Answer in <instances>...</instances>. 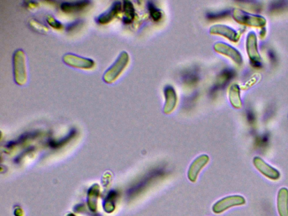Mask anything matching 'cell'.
<instances>
[{
    "instance_id": "1",
    "label": "cell",
    "mask_w": 288,
    "mask_h": 216,
    "mask_svg": "<svg viewBox=\"0 0 288 216\" xmlns=\"http://www.w3.org/2000/svg\"><path fill=\"white\" fill-rule=\"evenodd\" d=\"M13 71L15 82L20 86L27 81L25 55L22 50L15 51L13 55Z\"/></svg>"
},
{
    "instance_id": "2",
    "label": "cell",
    "mask_w": 288,
    "mask_h": 216,
    "mask_svg": "<svg viewBox=\"0 0 288 216\" xmlns=\"http://www.w3.org/2000/svg\"><path fill=\"white\" fill-rule=\"evenodd\" d=\"M129 55L127 52L120 54L116 61L105 73L103 80L105 82L112 83L117 80L129 64Z\"/></svg>"
},
{
    "instance_id": "3",
    "label": "cell",
    "mask_w": 288,
    "mask_h": 216,
    "mask_svg": "<svg viewBox=\"0 0 288 216\" xmlns=\"http://www.w3.org/2000/svg\"><path fill=\"white\" fill-rule=\"evenodd\" d=\"M233 16L237 22L253 27H265L266 24V20L261 16L251 14L240 9H234Z\"/></svg>"
},
{
    "instance_id": "4",
    "label": "cell",
    "mask_w": 288,
    "mask_h": 216,
    "mask_svg": "<svg viewBox=\"0 0 288 216\" xmlns=\"http://www.w3.org/2000/svg\"><path fill=\"white\" fill-rule=\"evenodd\" d=\"M246 203L245 198L238 195L225 197L216 203L212 207V211L216 214H220L232 207L240 206Z\"/></svg>"
},
{
    "instance_id": "5",
    "label": "cell",
    "mask_w": 288,
    "mask_h": 216,
    "mask_svg": "<svg viewBox=\"0 0 288 216\" xmlns=\"http://www.w3.org/2000/svg\"><path fill=\"white\" fill-rule=\"evenodd\" d=\"M253 165L257 170L270 180L276 181L280 178V172L264 161L260 157H255L253 160Z\"/></svg>"
},
{
    "instance_id": "6",
    "label": "cell",
    "mask_w": 288,
    "mask_h": 216,
    "mask_svg": "<svg viewBox=\"0 0 288 216\" xmlns=\"http://www.w3.org/2000/svg\"><path fill=\"white\" fill-rule=\"evenodd\" d=\"M247 49L250 58L251 64L254 67L260 68L262 66L261 56L258 49L257 37L253 32L248 34L247 40Z\"/></svg>"
},
{
    "instance_id": "7",
    "label": "cell",
    "mask_w": 288,
    "mask_h": 216,
    "mask_svg": "<svg viewBox=\"0 0 288 216\" xmlns=\"http://www.w3.org/2000/svg\"><path fill=\"white\" fill-rule=\"evenodd\" d=\"M62 60L68 66L80 69H91L95 66V62L92 59L73 54H66L62 57Z\"/></svg>"
},
{
    "instance_id": "8",
    "label": "cell",
    "mask_w": 288,
    "mask_h": 216,
    "mask_svg": "<svg viewBox=\"0 0 288 216\" xmlns=\"http://www.w3.org/2000/svg\"><path fill=\"white\" fill-rule=\"evenodd\" d=\"M235 76V72L231 68H225L218 74L215 83L211 89L210 94L213 95L220 89H223L233 80Z\"/></svg>"
},
{
    "instance_id": "9",
    "label": "cell",
    "mask_w": 288,
    "mask_h": 216,
    "mask_svg": "<svg viewBox=\"0 0 288 216\" xmlns=\"http://www.w3.org/2000/svg\"><path fill=\"white\" fill-rule=\"evenodd\" d=\"M209 161L207 155H203L199 156L193 162L189 168H188L187 177L189 180L195 182L197 181L199 174L203 168L205 167Z\"/></svg>"
},
{
    "instance_id": "10",
    "label": "cell",
    "mask_w": 288,
    "mask_h": 216,
    "mask_svg": "<svg viewBox=\"0 0 288 216\" xmlns=\"http://www.w3.org/2000/svg\"><path fill=\"white\" fill-rule=\"evenodd\" d=\"M214 50L218 53L229 56L238 65L242 63V56L240 52L234 47L222 42H218L214 46Z\"/></svg>"
},
{
    "instance_id": "11",
    "label": "cell",
    "mask_w": 288,
    "mask_h": 216,
    "mask_svg": "<svg viewBox=\"0 0 288 216\" xmlns=\"http://www.w3.org/2000/svg\"><path fill=\"white\" fill-rule=\"evenodd\" d=\"M122 8L121 3L119 2H114L107 12L99 16L96 20L97 23L101 24H106L111 22L120 12Z\"/></svg>"
},
{
    "instance_id": "12",
    "label": "cell",
    "mask_w": 288,
    "mask_h": 216,
    "mask_svg": "<svg viewBox=\"0 0 288 216\" xmlns=\"http://www.w3.org/2000/svg\"><path fill=\"white\" fill-rule=\"evenodd\" d=\"M165 104L164 111L166 114L171 113L176 106L177 98L175 88L171 85H167L164 88Z\"/></svg>"
},
{
    "instance_id": "13",
    "label": "cell",
    "mask_w": 288,
    "mask_h": 216,
    "mask_svg": "<svg viewBox=\"0 0 288 216\" xmlns=\"http://www.w3.org/2000/svg\"><path fill=\"white\" fill-rule=\"evenodd\" d=\"M210 33L223 36L233 42H237L239 40V35L237 32L227 25L221 24L213 25L210 29Z\"/></svg>"
},
{
    "instance_id": "14",
    "label": "cell",
    "mask_w": 288,
    "mask_h": 216,
    "mask_svg": "<svg viewBox=\"0 0 288 216\" xmlns=\"http://www.w3.org/2000/svg\"><path fill=\"white\" fill-rule=\"evenodd\" d=\"M277 208L280 216H288V189L281 188L277 194Z\"/></svg>"
},
{
    "instance_id": "15",
    "label": "cell",
    "mask_w": 288,
    "mask_h": 216,
    "mask_svg": "<svg viewBox=\"0 0 288 216\" xmlns=\"http://www.w3.org/2000/svg\"><path fill=\"white\" fill-rule=\"evenodd\" d=\"M91 4L89 1H80L74 3H63L60 5L62 12L68 14L75 13L82 11Z\"/></svg>"
},
{
    "instance_id": "16",
    "label": "cell",
    "mask_w": 288,
    "mask_h": 216,
    "mask_svg": "<svg viewBox=\"0 0 288 216\" xmlns=\"http://www.w3.org/2000/svg\"><path fill=\"white\" fill-rule=\"evenodd\" d=\"M200 78V73L196 67L190 68L182 73V80L187 85H196Z\"/></svg>"
},
{
    "instance_id": "17",
    "label": "cell",
    "mask_w": 288,
    "mask_h": 216,
    "mask_svg": "<svg viewBox=\"0 0 288 216\" xmlns=\"http://www.w3.org/2000/svg\"><path fill=\"white\" fill-rule=\"evenodd\" d=\"M229 99L233 107L240 109L242 107V100L240 94V88L237 84H234L230 88Z\"/></svg>"
},
{
    "instance_id": "18",
    "label": "cell",
    "mask_w": 288,
    "mask_h": 216,
    "mask_svg": "<svg viewBox=\"0 0 288 216\" xmlns=\"http://www.w3.org/2000/svg\"><path fill=\"white\" fill-rule=\"evenodd\" d=\"M123 12L124 17L123 22L125 24H130L133 22L135 17V10L133 3L130 1H124L123 3Z\"/></svg>"
},
{
    "instance_id": "19",
    "label": "cell",
    "mask_w": 288,
    "mask_h": 216,
    "mask_svg": "<svg viewBox=\"0 0 288 216\" xmlns=\"http://www.w3.org/2000/svg\"><path fill=\"white\" fill-rule=\"evenodd\" d=\"M147 8L149 12L150 17L155 22H158L162 17V13L161 10L157 8L155 4L152 2H148Z\"/></svg>"
},
{
    "instance_id": "20",
    "label": "cell",
    "mask_w": 288,
    "mask_h": 216,
    "mask_svg": "<svg viewBox=\"0 0 288 216\" xmlns=\"http://www.w3.org/2000/svg\"><path fill=\"white\" fill-rule=\"evenodd\" d=\"M115 198H116V194L112 192L109 195V196L104 202L103 208L107 213H112L115 209Z\"/></svg>"
},
{
    "instance_id": "21",
    "label": "cell",
    "mask_w": 288,
    "mask_h": 216,
    "mask_svg": "<svg viewBox=\"0 0 288 216\" xmlns=\"http://www.w3.org/2000/svg\"><path fill=\"white\" fill-rule=\"evenodd\" d=\"M230 13L231 12L229 10H223V11L217 13H208L206 15V17L209 20H217L228 17Z\"/></svg>"
},
{
    "instance_id": "22",
    "label": "cell",
    "mask_w": 288,
    "mask_h": 216,
    "mask_svg": "<svg viewBox=\"0 0 288 216\" xmlns=\"http://www.w3.org/2000/svg\"><path fill=\"white\" fill-rule=\"evenodd\" d=\"M288 7V2L286 1H277L273 2L270 5V10L271 11H279L283 10Z\"/></svg>"
},
{
    "instance_id": "23",
    "label": "cell",
    "mask_w": 288,
    "mask_h": 216,
    "mask_svg": "<svg viewBox=\"0 0 288 216\" xmlns=\"http://www.w3.org/2000/svg\"><path fill=\"white\" fill-rule=\"evenodd\" d=\"M75 134H76V130H72L70 132V134L68 135L67 136H66V138L64 139H62V140L59 141V142H58V143H51V145L53 146L54 147L59 146L60 145H62V144H63L67 143V142L68 140L72 139L73 138V137L75 135Z\"/></svg>"
},
{
    "instance_id": "24",
    "label": "cell",
    "mask_w": 288,
    "mask_h": 216,
    "mask_svg": "<svg viewBox=\"0 0 288 216\" xmlns=\"http://www.w3.org/2000/svg\"><path fill=\"white\" fill-rule=\"evenodd\" d=\"M47 22L52 28L59 29L62 27V24L56 20L54 18L49 17L47 19Z\"/></svg>"
},
{
    "instance_id": "25",
    "label": "cell",
    "mask_w": 288,
    "mask_h": 216,
    "mask_svg": "<svg viewBox=\"0 0 288 216\" xmlns=\"http://www.w3.org/2000/svg\"><path fill=\"white\" fill-rule=\"evenodd\" d=\"M82 24V21L78 20L74 22H72L67 26L66 30L67 32H72L76 29Z\"/></svg>"
},
{
    "instance_id": "26",
    "label": "cell",
    "mask_w": 288,
    "mask_h": 216,
    "mask_svg": "<svg viewBox=\"0 0 288 216\" xmlns=\"http://www.w3.org/2000/svg\"><path fill=\"white\" fill-rule=\"evenodd\" d=\"M269 56L271 61L275 62L276 60V56L274 51H270L269 52Z\"/></svg>"
},
{
    "instance_id": "27",
    "label": "cell",
    "mask_w": 288,
    "mask_h": 216,
    "mask_svg": "<svg viewBox=\"0 0 288 216\" xmlns=\"http://www.w3.org/2000/svg\"><path fill=\"white\" fill-rule=\"evenodd\" d=\"M265 34H266V29L265 28H263V29L261 30L260 36L261 37V36L264 37Z\"/></svg>"
},
{
    "instance_id": "28",
    "label": "cell",
    "mask_w": 288,
    "mask_h": 216,
    "mask_svg": "<svg viewBox=\"0 0 288 216\" xmlns=\"http://www.w3.org/2000/svg\"><path fill=\"white\" fill-rule=\"evenodd\" d=\"M68 216H75V215H73V214H70Z\"/></svg>"
}]
</instances>
